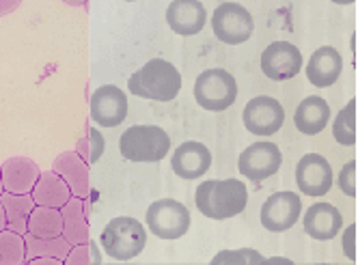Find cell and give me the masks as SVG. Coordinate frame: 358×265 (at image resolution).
Here are the masks:
<instances>
[{
    "instance_id": "6da1fadb",
    "label": "cell",
    "mask_w": 358,
    "mask_h": 265,
    "mask_svg": "<svg viewBox=\"0 0 358 265\" xmlns=\"http://www.w3.org/2000/svg\"><path fill=\"white\" fill-rule=\"evenodd\" d=\"M248 190L240 179H208L194 192V205L210 220H229L246 209Z\"/></svg>"
},
{
    "instance_id": "7a4b0ae2",
    "label": "cell",
    "mask_w": 358,
    "mask_h": 265,
    "mask_svg": "<svg viewBox=\"0 0 358 265\" xmlns=\"http://www.w3.org/2000/svg\"><path fill=\"white\" fill-rule=\"evenodd\" d=\"M132 95L153 101H173L182 91V73L164 59H151L127 80Z\"/></svg>"
},
{
    "instance_id": "3957f363",
    "label": "cell",
    "mask_w": 358,
    "mask_h": 265,
    "mask_svg": "<svg viewBox=\"0 0 358 265\" xmlns=\"http://www.w3.org/2000/svg\"><path fill=\"white\" fill-rule=\"evenodd\" d=\"M119 151L130 162H160L171 151V136L158 125H132L121 134Z\"/></svg>"
},
{
    "instance_id": "277c9868",
    "label": "cell",
    "mask_w": 358,
    "mask_h": 265,
    "mask_svg": "<svg viewBox=\"0 0 358 265\" xmlns=\"http://www.w3.org/2000/svg\"><path fill=\"white\" fill-rule=\"evenodd\" d=\"M104 252L115 261H132L147 246V231L136 218H113L99 235Z\"/></svg>"
},
{
    "instance_id": "5b68a950",
    "label": "cell",
    "mask_w": 358,
    "mask_h": 265,
    "mask_svg": "<svg viewBox=\"0 0 358 265\" xmlns=\"http://www.w3.org/2000/svg\"><path fill=\"white\" fill-rule=\"evenodd\" d=\"M194 99L201 108L222 113L238 99V83L227 69H206L194 80Z\"/></svg>"
},
{
    "instance_id": "8992f818",
    "label": "cell",
    "mask_w": 358,
    "mask_h": 265,
    "mask_svg": "<svg viewBox=\"0 0 358 265\" xmlns=\"http://www.w3.org/2000/svg\"><path fill=\"white\" fill-rule=\"evenodd\" d=\"M145 222L149 231L160 240H179L188 233L192 218L184 203L175 199H160L149 205Z\"/></svg>"
},
{
    "instance_id": "52a82bcc",
    "label": "cell",
    "mask_w": 358,
    "mask_h": 265,
    "mask_svg": "<svg viewBox=\"0 0 358 265\" xmlns=\"http://www.w3.org/2000/svg\"><path fill=\"white\" fill-rule=\"evenodd\" d=\"M212 31L218 41L227 45H240L252 37L255 22L250 11L240 3H222L212 13Z\"/></svg>"
},
{
    "instance_id": "ba28073f",
    "label": "cell",
    "mask_w": 358,
    "mask_h": 265,
    "mask_svg": "<svg viewBox=\"0 0 358 265\" xmlns=\"http://www.w3.org/2000/svg\"><path fill=\"white\" fill-rule=\"evenodd\" d=\"M242 121H244V127L250 131L252 136L268 138V136L276 134V131L283 127L285 110L274 97L259 95V97H252L244 106Z\"/></svg>"
},
{
    "instance_id": "9c48e42d",
    "label": "cell",
    "mask_w": 358,
    "mask_h": 265,
    "mask_svg": "<svg viewBox=\"0 0 358 265\" xmlns=\"http://www.w3.org/2000/svg\"><path fill=\"white\" fill-rule=\"evenodd\" d=\"M280 164H283V153H280V149L270 141L252 143L240 153V160H238L240 173L252 183H259L276 175Z\"/></svg>"
},
{
    "instance_id": "30bf717a",
    "label": "cell",
    "mask_w": 358,
    "mask_h": 265,
    "mask_svg": "<svg viewBox=\"0 0 358 265\" xmlns=\"http://www.w3.org/2000/svg\"><path fill=\"white\" fill-rule=\"evenodd\" d=\"M302 214V201L296 192L283 190V192H274L266 199L262 205V224L264 229L272 233H283L289 231Z\"/></svg>"
},
{
    "instance_id": "8fae6325",
    "label": "cell",
    "mask_w": 358,
    "mask_h": 265,
    "mask_svg": "<svg viewBox=\"0 0 358 265\" xmlns=\"http://www.w3.org/2000/svg\"><path fill=\"white\" fill-rule=\"evenodd\" d=\"M302 69L300 50L289 41H272L262 52V71L274 83H285L296 78Z\"/></svg>"
},
{
    "instance_id": "7c38bea8",
    "label": "cell",
    "mask_w": 358,
    "mask_h": 265,
    "mask_svg": "<svg viewBox=\"0 0 358 265\" xmlns=\"http://www.w3.org/2000/svg\"><path fill=\"white\" fill-rule=\"evenodd\" d=\"M332 166L320 153H306L296 166V185L306 196H324L332 188Z\"/></svg>"
},
{
    "instance_id": "4fadbf2b",
    "label": "cell",
    "mask_w": 358,
    "mask_h": 265,
    "mask_svg": "<svg viewBox=\"0 0 358 265\" xmlns=\"http://www.w3.org/2000/svg\"><path fill=\"white\" fill-rule=\"evenodd\" d=\"M127 117V95L115 87H97L91 95V119L99 127H117Z\"/></svg>"
},
{
    "instance_id": "5bb4252c",
    "label": "cell",
    "mask_w": 358,
    "mask_h": 265,
    "mask_svg": "<svg viewBox=\"0 0 358 265\" xmlns=\"http://www.w3.org/2000/svg\"><path fill=\"white\" fill-rule=\"evenodd\" d=\"M212 166V151L199 143V141H186L173 151L171 157V169L177 177L182 179H199L206 175Z\"/></svg>"
},
{
    "instance_id": "9a60e30c",
    "label": "cell",
    "mask_w": 358,
    "mask_h": 265,
    "mask_svg": "<svg viewBox=\"0 0 358 265\" xmlns=\"http://www.w3.org/2000/svg\"><path fill=\"white\" fill-rule=\"evenodd\" d=\"M302 227H304V233L313 237V240L328 242V240H335L339 231L343 229V216L332 203H313L304 211Z\"/></svg>"
},
{
    "instance_id": "2e32d148",
    "label": "cell",
    "mask_w": 358,
    "mask_h": 265,
    "mask_svg": "<svg viewBox=\"0 0 358 265\" xmlns=\"http://www.w3.org/2000/svg\"><path fill=\"white\" fill-rule=\"evenodd\" d=\"M166 22L173 33L182 37H192L199 35L203 26H206L208 9L199 0H173L166 7Z\"/></svg>"
},
{
    "instance_id": "e0dca14e",
    "label": "cell",
    "mask_w": 358,
    "mask_h": 265,
    "mask_svg": "<svg viewBox=\"0 0 358 265\" xmlns=\"http://www.w3.org/2000/svg\"><path fill=\"white\" fill-rule=\"evenodd\" d=\"M304 71L313 87L328 89L339 80V76L343 71V57L339 55L337 48L322 45L311 55Z\"/></svg>"
},
{
    "instance_id": "ac0fdd59",
    "label": "cell",
    "mask_w": 358,
    "mask_h": 265,
    "mask_svg": "<svg viewBox=\"0 0 358 265\" xmlns=\"http://www.w3.org/2000/svg\"><path fill=\"white\" fill-rule=\"evenodd\" d=\"M39 175V166L33 160H29V157H11L5 164H0L3 192L9 194H31Z\"/></svg>"
},
{
    "instance_id": "d6986e66",
    "label": "cell",
    "mask_w": 358,
    "mask_h": 265,
    "mask_svg": "<svg viewBox=\"0 0 358 265\" xmlns=\"http://www.w3.org/2000/svg\"><path fill=\"white\" fill-rule=\"evenodd\" d=\"M52 173H57L67 185L73 196L87 201L91 185H89V164L76 151H63L57 155L52 164Z\"/></svg>"
},
{
    "instance_id": "ffe728a7",
    "label": "cell",
    "mask_w": 358,
    "mask_h": 265,
    "mask_svg": "<svg viewBox=\"0 0 358 265\" xmlns=\"http://www.w3.org/2000/svg\"><path fill=\"white\" fill-rule=\"evenodd\" d=\"M24 265H65V259L71 250V246L63 237H52V240H39L33 235H24Z\"/></svg>"
},
{
    "instance_id": "44dd1931",
    "label": "cell",
    "mask_w": 358,
    "mask_h": 265,
    "mask_svg": "<svg viewBox=\"0 0 358 265\" xmlns=\"http://www.w3.org/2000/svg\"><path fill=\"white\" fill-rule=\"evenodd\" d=\"M330 121V106L324 97L320 95H311V97H304L298 108L294 113V123L296 129L304 136H315L322 134L324 127Z\"/></svg>"
},
{
    "instance_id": "7402d4cb",
    "label": "cell",
    "mask_w": 358,
    "mask_h": 265,
    "mask_svg": "<svg viewBox=\"0 0 358 265\" xmlns=\"http://www.w3.org/2000/svg\"><path fill=\"white\" fill-rule=\"evenodd\" d=\"M69 185L52 171H45L39 175L35 188L31 190V199L37 207H50V209H61L71 199Z\"/></svg>"
},
{
    "instance_id": "603a6c76",
    "label": "cell",
    "mask_w": 358,
    "mask_h": 265,
    "mask_svg": "<svg viewBox=\"0 0 358 265\" xmlns=\"http://www.w3.org/2000/svg\"><path fill=\"white\" fill-rule=\"evenodd\" d=\"M63 233L61 237L69 246H80L89 242V220H87V201L71 196L65 207H61Z\"/></svg>"
},
{
    "instance_id": "cb8c5ba5",
    "label": "cell",
    "mask_w": 358,
    "mask_h": 265,
    "mask_svg": "<svg viewBox=\"0 0 358 265\" xmlns=\"http://www.w3.org/2000/svg\"><path fill=\"white\" fill-rule=\"evenodd\" d=\"M0 205L5 209V220L7 229L17 233V235H27V222L31 211L35 209V203L31 194H9L3 192L0 194Z\"/></svg>"
},
{
    "instance_id": "d4e9b609",
    "label": "cell",
    "mask_w": 358,
    "mask_h": 265,
    "mask_svg": "<svg viewBox=\"0 0 358 265\" xmlns=\"http://www.w3.org/2000/svg\"><path fill=\"white\" fill-rule=\"evenodd\" d=\"M27 233L39 240H52V237H61L63 233V216L61 209H50V207H37L31 211Z\"/></svg>"
},
{
    "instance_id": "484cf974",
    "label": "cell",
    "mask_w": 358,
    "mask_h": 265,
    "mask_svg": "<svg viewBox=\"0 0 358 265\" xmlns=\"http://www.w3.org/2000/svg\"><path fill=\"white\" fill-rule=\"evenodd\" d=\"M332 136L335 141L343 147H352L358 141L356 134V97L348 101L345 108L339 110V115L335 117V123H332Z\"/></svg>"
},
{
    "instance_id": "4316f807",
    "label": "cell",
    "mask_w": 358,
    "mask_h": 265,
    "mask_svg": "<svg viewBox=\"0 0 358 265\" xmlns=\"http://www.w3.org/2000/svg\"><path fill=\"white\" fill-rule=\"evenodd\" d=\"M24 235H17L9 229L0 231V265H24Z\"/></svg>"
},
{
    "instance_id": "83f0119b",
    "label": "cell",
    "mask_w": 358,
    "mask_h": 265,
    "mask_svg": "<svg viewBox=\"0 0 358 265\" xmlns=\"http://www.w3.org/2000/svg\"><path fill=\"white\" fill-rule=\"evenodd\" d=\"M266 257L252 248H240V250H220L210 263L212 265H262Z\"/></svg>"
},
{
    "instance_id": "f1b7e54d",
    "label": "cell",
    "mask_w": 358,
    "mask_h": 265,
    "mask_svg": "<svg viewBox=\"0 0 358 265\" xmlns=\"http://www.w3.org/2000/svg\"><path fill=\"white\" fill-rule=\"evenodd\" d=\"M339 188H341L343 194L356 199V194H358V164H356V160L348 162L341 169V173H339Z\"/></svg>"
},
{
    "instance_id": "f546056e",
    "label": "cell",
    "mask_w": 358,
    "mask_h": 265,
    "mask_svg": "<svg viewBox=\"0 0 358 265\" xmlns=\"http://www.w3.org/2000/svg\"><path fill=\"white\" fill-rule=\"evenodd\" d=\"M104 155V136L97 127L89 129V164L99 162V157Z\"/></svg>"
},
{
    "instance_id": "4dcf8cb0",
    "label": "cell",
    "mask_w": 358,
    "mask_h": 265,
    "mask_svg": "<svg viewBox=\"0 0 358 265\" xmlns=\"http://www.w3.org/2000/svg\"><path fill=\"white\" fill-rule=\"evenodd\" d=\"M65 265H91V252H89V242L80 246H71Z\"/></svg>"
},
{
    "instance_id": "1f68e13d",
    "label": "cell",
    "mask_w": 358,
    "mask_h": 265,
    "mask_svg": "<svg viewBox=\"0 0 358 265\" xmlns=\"http://www.w3.org/2000/svg\"><path fill=\"white\" fill-rule=\"evenodd\" d=\"M343 252L352 263L356 261V224H350L343 233Z\"/></svg>"
},
{
    "instance_id": "d6a6232c",
    "label": "cell",
    "mask_w": 358,
    "mask_h": 265,
    "mask_svg": "<svg viewBox=\"0 0 358 265\" xmlns=\"http://www.w3.org/2000/svg\"><path fill=\"white\" fill-rule=\"evenodd\" d=\"M20 7V0H0V17L15 11Z\"/></svg>"
},
{
    "instance_id": "836d02e7",
    "label": "cell",
    "mask_w": 358,
    "mask_h": 265,
    "mask_svg": "<svg viewBox=\"0 0 358 265\" xmlns=\"http://www.w3.org/2000/svg\"><path fill=\"white\" fill-rule=\"evenodd\" d=\"M89 252H91V265H99L101 263V255L97 250V244L89 240Z\"/></svg>"
},
{
    "instance_id": "e575fe53",
    "label": "cell",
    "mask_w": 358,
    "mask_h": 265,
    "mask_svg": "<svg viewBox=\"0 0 358 265\" xmlns=\"http://www.w3.org/2000/svg\"><path fill=\"white\" fill-rule=\"evenodd\" d=\"M262 265H294V263L285 257H272V259H266Z\"/></svg>"
},
{
    "instance_id": "d590c367",
    "label": "cell",
    "mask_w": 358,
    "mask_h": 265,
    "mask_svg": "<svg viewBox=\"0 0 358 265\" xmlns=\"http://www.w3.org/2000/svg\"><path fill=\"white\" fill-rule=\"evenodd\" d=\"M7 229V220H5V209L3 205H0V231H5Z\"/></svg>"
},
{
    "instance_id": "8d00e7d4",
    "label": "cell",
    "mask_w": 358,
    "mask_h": 265,
    "mask_svg": "<svg viewBox=\"0 0 358 265\" xmlns=\"http://www.w3.org/2000/svg\"><path fill=\"white\" fill-rule=\"evenodd\" d=\"M108 265H136V263H130V261H115V263H108Z\"/></svg>"
},
{
    "instance_id": "74e56055",
    "label": "cell",
    "mask_w": 358,
    "mask_h": 265,
    "mask_svg": "<svg viewBox=\"0 0 358 265\" xmlns=\"http://www.w3.org/2000/svg\"><path fill=\"white\" fill-rule=\"evenodd\" d=\"M309 265H339V263H309Z\"/></svg>"
},
{
    "instance_id": "f35d334b",
    "label": "cell",
    "mask_w": 358,
    "mask_h": 265,
    "mask_svg": "<svg viewBox=\"0 0 358 265\" xmlns=\"http://www.w3.org/2000/svg\"><path fill=\"white\" fill-rule=\"evenodd\" d=\"M0 194H3V181H0Z\"/></svg>"
}]
</instances>
